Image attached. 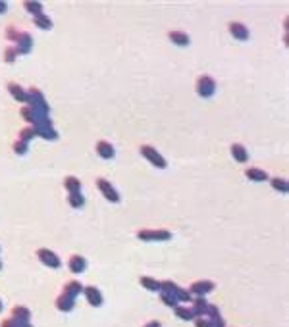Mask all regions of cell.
Masks as SVG:
<instances>
[{"label":"cell","mask_w":289,"mask_h":327,"mask_svg":"<svg viewBox=\"0 0 289 327\" xmlns=\"http://www.w3.org/2000/svg\"><path fill=\"white\" fill-rule=\"evenodd\" d=\"M139 152L143 156L144 160H148L154 168H158V170H164L166 166H168V162L164 160V156L156 150V148H152V146H148V144H141V148H139Z\"/></svg>","instance_id":"3"},{"label":"cell","mask_w":289,"mask_h":327,"mask_svg":"<svg viewBox=\"0 0 289 327\" xmlns=\"http://www.w3.org/2000/svg\"><path fill=\"white\" fill-rule=\"evenodd\" d=\"M270 185L274 187V190H278V192H282V194H286L289 190V183L286 179H282V177H272Z\"/></svg>","instance_id":"28"},{"label":"cell","mask_w":289,"mask_h":327,"mask_svg":"<svg viewBox=\"0 0 289 327\" xmlns=\"http://www.w3.org/2000/svg\"><path fill=\"white\" fill-rule=\"evenodd\" d=\"M204 318H206L210 324H214L216 327H226V322H224V318H222V314H220V308H218L216 304H208V306H206Z\"/></svg>","instance_id":"13"},{"label":"cell","mask_w":289,"mask_h":327,"mask_svg":"<svg viewBox=\"0 0 289 327\" xmlns=\"http://www.w3.org/2000/svg\"><path fill=\"white\" fill-rule=\"evenodd\" d=\"M95 150H96V154L100 156L102 160H112L116 156V148H114V144H110L108 140H98L96 146H95Z\"/></svg>","instance_id":"15"},{"label":"cell","mask_w":289,"mask_h":327,"mask_svg":"<svg viewBox=\"0 0 289 327\" xmlns=\"http://www.w3.org/2000/svg\"><path fill=\"white\" fill-rule=\"evenodd\" d=\"M174 235L168 229H139L137 231V239L143 242H164L170 241Z\"/></svg>","instance_id":"1"},{"label":"cell","mask_w":289,"mask_h":327,"mask_svg":"<svg viewBox=\"0 0 289 327\" xmlns=\"http://www.w3.org/2000/svg\"><path fill=\"white\" fill-rule=\"evenodd\" d=\"M160 300H162V304H164V306H170V308H172V310H174V308H176V306H178V304H180V302H178V298H176V296H174V294L160 293Z\"/></svg>","instance_id":"33"},{"label":"cell","mask_w":289,"mask_h":327,"mask_svg":"<svg viewBox=\"0 0 289 327\" xmlns=\"http://www.w3.org/2000/svg\"><path fill=\"white\" fill-rule=\"evenodd\" d=\"M33 131H35V137H41V139H45V140H54V139H58V131L54 129V125H52L50 120L35 125Z\"/></svg>","instance_id":"9"},{"label":"cell","mask_w":289,"mask_h":327,"mask_svg":"<svg viewBox=\"0 0 289 327\" xmlns=\"http://www.w3.org/2000/svg\"><path fill=\"white\" fill-rule=\"evenodd\" d=\"M21 327H33V326H31V324H23Z\"/></svg>","instance_id":"41"},{"label":"cell","mask_w":289,"mask_h":327,"mask_svg":"<svg viewBox=\"0 0 289 327\" xmlns=\"http://www.w3.org/2000/svg\"><path fill=\"white\" fill-rule=\"evenodd\" d=\"M168 39L176 45V47H189V43H191V39H189V35L185 33V31H170L168 33Z\"/></svg>","instance_id":"19"},{"label":"cell","mask_w":289,"mask_h":327,"mask_svg":"<svg viewBox=\"0 0 289 327\" xmlns=\"http://www.w3.org/2000/svg\"><path fill=\"white\" fill-rule=\"evenodd\" d=\"M16 58H18V50H16V47H6V48H4V62H6V64L16 62Z\"/></svg>","instance_id":"35"},{"label":"cell","mask_w":289,"mask_h":327,"mask_svg":"<svg viewBox=\"0 0 289 327\" xmlns=\"http://www.w3.org/2000/svg\"><path fill=\"white\" fill-rule=\"evenodd\" d=\"M10 318L18 320V322H21V324H29V320H31V312H29V308H25V306H14Z\"/></svg>","instance_id":"21"},{"label":"cell","mask_w":289,"mask_h":327,"mask_svg":"<svg viewBox=\"0 0 289 327\" xmlns=\"http://www.w3.org/2000/svg\"><path fill=\"white\" fill-rule=\"evenodd\" d=\"M0 270H2V262H0Z\"/></svg>","instance_id":"43"},{"label":"cell","mask_w":289,"mask_h":327,"mask_svg":"<svg viewBox=\"0 0 289 327\" xmlns=\"http://www.w3.org/2000/svg\"><path fill=\"white\" fill-rule=\"evenodd\" d=\"M230 33H232V37L237 39V41H247V39H249V29H247L241 21H232V23H230Z\"/></svg>","instance_id":"17"},{"label":"cell","mask_w":289,"mask_h":327,"mask_svg":"<svg viewBox=\"0 0 289 327\" xmlns=\"http://www.w3.org/2000/svg\"><path fill=\"white\" fill-rule=\"evenodd\" d=\"M6 89H8V93L12 94L14 100H18V102H21L23 106H27V102H29V94H27V91H25L23 87L18 85V83H14V81H10V83L6 85Z\"/></svg>","instance_id":"11"},{"label":"cell","mask_w":289,"mask_h":327,"mask_svg":"<svg viewBox=\"0 0 289 327\" xmlns=\"http://www.w3.org/2000/svg\"><path fill=\"white\" fill-rule=\"evenodd\" d=\"M180 287L174 283V281H170V279H166V281H160V293H166V294H174L176 296V291H178Z\"/></svg>","instance_id":"31"},{"label":"cell","mask_w":289,"mask_h":327,"mask_svg":"<svg viewBox=\"0 0 289 327\" xmlns=\"http://www.w3.org/2000/svg\"><path fill=\"white\" fill-rule=\"evenodd\" d=\"M37 258L41 260L47 268H52V270L62 268V260L58 258V254L52 252L50 248H39V250H37Z\"/></svg>","instance_id":"7"},{"label":"cell","mask_w":289,"mask_h":327,"mask_svg":"<svg viewBox=\"0 0 289 327\" xmlns=\"http://www.w3.org/2000/svg\"><path fill=\"white\" fill-rule=\"evenodd\" d=\"M27 94H29V102L27 106H31V108H35L39 112H43V114H50V106L47 102V98H45V94L37 89V87H31L29 91H27Z\"/></svg>","instance_id":"2"},{"label":"cell","mask_w":289,"mask_h":327,"mask_svg":"<svg viewBox=\"0 0 289 327\" xmlns=\"http://www.w3.org/2000/svg\"><path fill=\"white\" fill-rule=\"evenodd\" d=\"M143 327H162V324H160L158 320H150V322H146Z\"/></svg>","instance_id":"39"},{"label":"cell","mask_w":289,"mask_h":327,"mask_svg":"<svg viewBox=\"0 0 289 327\" xmlns=\"http://www.w3.org/2000/svg\"><path fill=\"white\" fill-rule=\"evenodd\" d=\"M197 93L202 98H210L216 93V81L210 75H200L197 79Z\"/></svg>","instance_id":"5"},{"label":"cell","mask_w":289,"mask_h":327,"mask_svg":"<svg viewBox=\"0 0 289 327\" xmlns=\"http://www.w3.org/2000/svg\"><path fill=\"white\" fill-rule=\"evenodd\" d=\"M2 308H4V304H2V300H0V312H2Z\"/></svg>","instance_id":"42"},{"label":"cell","mask_w":289,"mask_h":327,"mask_svg":"<svg viewBox=\"0 0 289 327\" xmlns=\"http://www.w3.org/2000/svg\"><path fill=\"white\" fill-rule=\"evenodd\" d=\"M68 204L72 208H83L85 206V196L83 192H73V194H68Z\"/></svg>","instance_id":"29"},{"label":"cell","mask_w":289,"mask_h":327,"mask_svg":"<svg viewBox=\"0 0 289 327\" xmlns=\"http://www.w3.org/2000/svg\"><path fill=\"white\" fill-rule=\"evenodd\" d=\"M23 8H25V12L33 14V17L39 16V14H43V4L37 2V0H25V2H23Z\"/></svg>","instance_id":"27"},{"label":"cell","mask_w":289,"mask_h":327,"mask_svg":"<svg viewBox=\"0 0 289 327\" xmlns=\"http://www.w3.org/2000/svg\"><path fill=\"white\" fill-rule=\"evenodd\" d=\"M245 175H247L249 181H256V183L268 181V173L264 172V170H260V168H247Z\"/></svg>","instance_id":"22"},{"label":"cell","mask_w":289,"mask_h":327,"mask_svg":"<svg viewBox=\"0 0 289 327\" xmlns=\"http://www.w3.org/2000/svg\"><path fill=\"white\" fill-rule=\"evenodd\" d=\"M232 156H234L235 162H239V164L249 162V152H247V148H245L243 144H239V142H234V144H232Z\"/></svg>","instance_id":"20"},{"label":"cell","mask_w":289,"mask_h":327,"mask_svg":"<svg viewBox=\"0 0 289 327\" xmlns=\"http://www.w3.org/2000/svg\"><path fill=\"white\" fill-rule=\"evenodd\" d=\"M19 140H23V142H31L33 139H35V131H33V127L31 125H27V127H23L21 131H19Z\"/></svg>","instance_id":"32"},{"label":"cell","mask_w":289,"mask_h":327,"mask_svg":"<svg viewBox=\"0 0 289 327\" xmlns=\"http://www.w3.org/2000/svg\"><path fill=\"white\" fill-rule=\"evenodd\" d=\"M139 283H141V287L146 289V291H152V293L160 291V281H158V279H154V277L143 276L141 279H139Z\"/></svg>","instance_id":"25"},{"label":"cell","mask_w":289,"mask_h":327,"mask_svg":"<svg viewBox=\"0 0 289 327\" xmlns=\"http://www.w3.org/2000/svg\"><path fill=\"white\" fill-rule=\"evenodd\" d=\"M174 314L180 318V320H183V322H193L195 318H193V314H191V308H185V306H176L174 308Z\"/></svg>","instance_id":"30"},{"label":"cell","mask_w":289,"mask_h":327,"mask_svg":"<svg viewBox=\"0 0 289 327\" xmlns=\"http://www.w3.org/2000/svg\"><path fill=\"white\" fill-rule=\"evenodd\" d=\"M6 12H8V2L0 0V14H6Z\"/></svg>","instance_id":"40"},{"label":"cell","mask_w":289,"mask_h":327,"mask_svg":"<svg viewBox=\"0 0 289 327\" xmlns=\"http://www.w3.org/2000/svg\"><path fill=\"white\" fill-rule=\"evenodd\" d=\"M12 148H14V152L18 156H25L27 154V150H29V142H23V140H16L14 144H12Z\"/></svg>","instance_id":"34"},{"label":"cell","mask_w":289,"mask_h":327,"mask_svg":"<svg viewBox=\"0 0 289 327\" xmlns=\"http://www.w3.org/2000/svg\"><path fill=\"white\" fill-rule=\"evenodd\" d=\"M19 114H21V118L27 121L31 127H35L39 123H45V121H48L50 118L47 116V114H43V112H39L35 108H31V106H23L21 110H19Z\"/></svg>","instance_id":"4"},{"label":"cell","mask_w":289,"mask_h":327,"mask_svg":"<svg viewBox=\"0 0 289 327\" xmlns=\"http://www.w3.org/2000/svg\"><path fill=\"white\" fill-rule=\"evenodd\" d=\"M83 294H85L87 302H89L93 308H98V306H102V302H104L100 289H96V287H85V289H83Z\"/></svg>","instance_id":"12"},{"label":"cell","mask_w":289,"mask_h":327,"mask_svg":"<svg viewBox=\"0 0 289 327\" xmlns=\"http://www.w3.org/2000/svg\"><path fill=\"white\" fill-rule=\"evenodd\" d=\"M68 268H70V272L72 274H83L85 270H87V260L83 258V256H79V254H73V256H70V260H68Z\"/></svg>","instance_id":"16"},{"label":"cell","mask_w":289,"mask_h":327,"mask_svg":"<svg viewBox=\"0 0 289 327\" xmlns=\"http://www.w3.org/2000/svg\"><path fill=\"white\" fill-rule=\"evenodd\" d=\"M64 294H68V296H72V298H77L79 294H83V285L79 283V281H68L66 285H64Z\"/></svg>","instance_id":"23"},{"label":"cell","mask_w":289,"mask_h":327,"mask_svg":"<svg viewBox=\"0 0 289 327\" xmlns=\"http://www.w3.org/2000/svg\"><path fill=\"white\" fill-rule=\"evenodd\" d=\"M191 314H193V318L197 320V318H204V312H206V306H208V300L204 298V296H193L191 298Z\"/></svg>","instance_id":"14"},{"label":"cell","mask_w":289,"mask_h":327,"mask_svg":"<svg viewBox=\"0 0 289 327\" xmlns=\"http://www.w3.org/2000/svg\"><path fill=\"white\" fill-rule=\"evenodd\" d=\"M16 50H18V56H23V54H29L31 48H33V37L25 31H19L18 39H16Z\"/></svg>","instance_id":"10"},{"label":"cell","mask_w":289,"mask_h":327,"mask_svg":"<svg viewBox=\"0 0 289 327\" xmlns=\"http://www.w3.org/2000/svg\"><path fill=\"white\" fill-rule=\"evenodd\" d=\"M214 281H208V279H200V281H195L191 283V287L187 289L191 296H206L210 291H214Z\"/></svg>","instance_id":"8"},{"label":"cell","mask_w":289,"mask_h":327,"mask_svg":"<svg viewBox=\"0 0 289 327\" xmlns=\"http://www.w3.org/2000/svg\"><path fill=\"white\" fill-rule=\"evenodd\" d=\"M33 23H35V27L43 29V31H48V29H52V25H54V23H52V19L47 16L45 12L33 17Z\"/></svg>","instance_id":"24"},{"label":"cell","mask_w":289,"mask_h":327,"mask_svg":"<svg viewBox=\"0 0 289 327\" xmlns=\"http://www.w3.org/2000/svg\"><path fill=\"white\" fill-rule=\"evenodd\" d=\"M195 326L197 327H216L214 324H210L206 318H197V320H195Z\"/></svg>","instance_id":"38"},{"label":"cell","mask_w":289,"mask_h":327,"mask_svg":"<svg viewBox=\"0 0 289 327\" xmlns=\"http://www.w3.org/2000/svg\"><path fill=\"white\" fill-rule=\"evenodd\" d=\"M56 308L60 312H72L75 308V298L72 296H68V294H60L58 298H56Z\"/></svg>","instance_id":"18"},{"label":"cell","mask_w":289,"mask_h":327,"mask_svg":"<svg viewBox=\"0 0 289 327\" xmlns=\"http://www.w3.org/2000/svg\"><path fill=\"white\" fill-rule=\"evenodd\" d=\"M96 187H98V190L102 192V196L108 200V202H120V192L116 190V187L110 183L108 179H102V177H98L96 179Z\"/></svg>","instance_id":"6"},{"label":"cell","mask_w":289,"mask_h":327,"mask_svg":"<svg viewBox=\"0 0 289 327\" xmlns=\"http://www.w3.org/2000/svg\"><path fill=\"white\" fill-rule=\"evenodd\" d=\"M23 324L21 322H18V320H14V318H6L2 324H0V327H21Z\"/></svg>","instance_id":"37"},{"label":"cell","mask_w":289,"mask_h":327,"mask_svg":"<svg viewBox=\"0 0 289 327\" xmlns=\"http://www.w3.org/2000/svg\"><path fill=\"white\" fill-rule=\"evenodd\" d=\"M176 298H178V302H191V298H193V296H191V293H189V291H187V289H178V291H176Z\"/></svg>","instance_id":"36"},{"label":"cell","mask_w":289,"mask_h":327,"mask_svg":"<svg viewBox=\"0 0 289 327\" xmlns=\"http://www.w3.org/2000/svg\"><path fill=\"white\" fill-rule=\"evenodd\" d=\"M64 187H66V190H68V194L81 192V181H79L77 177H73V175H68V177L64 179Z\"/></svg>","instance_id":"26"}]
</instances>
